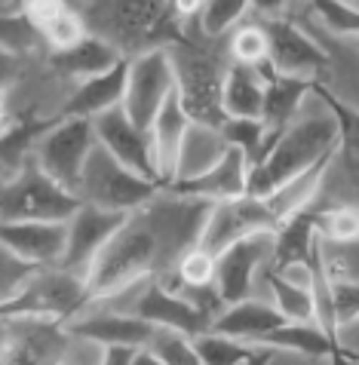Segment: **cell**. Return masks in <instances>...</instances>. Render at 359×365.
Segmentation results:
<instances>
[{
	"mask_svg": "<svg viewBox=\"0 0 359 365\" xmlns=\"http://www.w3.org/2000/svg\"><path fill=\"white\" fill-rule=\"evenodd\" d=\"M338 133H341V129H338V117L329 105V98L323 96L320 83H313L301 110L283 126V133L273 141L268 157H264L258 166H252L249 194L270 197L285 181H292L295 175L313 169L320 160H325L335 150Z\"/></svg>",
	"mask_w": 359,
	"mask_h": 365,
	"instance_id": "6da1fadb",
	"label": "cell"
},
{
	"mask_svg": "<svg viewBox=\"0 0 359 365\" xmlns=\"http://www.w3.org/2000/svg\"><path fill=\"white\" fill-rule=\"evenodd\" d=\"M172 56V68H176V83L188 114L200 123L221 126L228 114H224V77L233 58L228 53V37H209L203 34L197 19L181 22V31L172 37L166 46Z\"/></svg>",
	"mask_w": 359,
	"mask_h": 365,
	"instance_id": "7a4b0ae2",
	"label": "cell"
},
{
	"mask_svg": "<svg viewBox=\"0 0 359 365\" xmlns=\"http://www.w3.org/2000/svg\"><path fill=\"white\" fill-rule=\"evenodd\" d=\"M89 34L114 43L126 58L153 46H169L181 31L169 0H71Z\"/></svg>",
	"mask_w": 359,
	"mask_h": 365,
	"instance_id": "3957f363",
	"label": "cell"
},
{
	"mask_svg": "<svg viewBox=\"0 0 359 365\" xmlns=\"http://www.w3.org/2000/svg\"><path fill=\"white\" fill-rule=\"evenodd\" d=\"M166 270L163 261V246L153 225L141 209L129 212L117 233L105 242V249L96 255L86 273L89 298H108L114 292L132 286V282L151 277V273Z\"/></svg>",
	"mask_w": 359,
	"mask_h": 365,
	"instance_id": "277c9868",
	"label": "cell"
},
{
	"mask_svg": "<svg viewBox=\"0 0 359 365\" xmlns=\"http://www.w3.org/2000/svg\"><path fill=\"white\" fill-rule=\"evenodd\" d=\"M80 206V194L56 181L34 157L4 178L0 190V221H71Z\"/></svg>",
	"mask_w": 359,
	"mask_h": 365,
	"instance_id": "5b68a950",
	"label": "cell"
},
{
	"mask_svg": "<svg viewBox=\"0 0 359 365\" xmlns=\"http://www.w3.org/2000/svg\"><path fill=\"white\" fill-rule=\"evenodd\" d=\"M163 185L148 175H141L132 166L120 163L111 150L101 145L92 148V154L84 166V178H80V200L92 202V206L111 209V212H136L157 194Z\"/></svg>",
	"mask_w": 359,
	"mask_h": 365,
	"instance_id": "8992f818",
	"label": "cell"
},
{
	"mask_svg": "<svg viewBox=\"0 0 359 365\" xmlns=\"http://www.w3.org/2000/svg\"><path fill=\"white\" fill-rule=\"evenodd\" d=\"M320 89L329 98L341 133H338V145L332 150L329 163H325L320 194H316L310 209H325V206H356L359 209V108L332 96L323 83Z\"/></svg>",
	"mask_w": 359,
	"mask_h": 365,
	"instance_id": "52a82bcc",
	"label": "cell"
},
{
	"mask_svg": "<svg viewBox=\"0 0 359 365\" xmlns=\"http://www.w3.org/2000/svg\"><path fill=\"white\" fill-rule=\"evenodd\" d=\"M86 277L68 267H40L37 277L19 292L13 301H0L4 317H49L71 322L89 304Z\"/></svg>",
	"mask_w": 359,
	"mask_h": 365,
	"instance_id": "ba28073f",
	"label": "cell"
},
{
	"mask_svg": "<svg viewBox=\"0 0 359 365\" xmlns=\"http://www.w3.org/2000/svg\"><path fill=\"white\" fill-rule=\"evenodd\" d=\"M98 145L96 120L65 114L59 117L53 126L40 135L34 148V160L44 166L56 181H61L68 190L80 194V178H84V166Z\"/></svg>",
	"mask_w": 359,
	"mask_h": 365,
	"instance_id": "9c48e42d",
	"label": "cell"
},
{
	"mask_svg": "<svg viewBox=\"0 0 359 365\" xmlns=\"http://www.w3.org/2000/svg\"><path fill=\"white\" fill-rule=\"evenodd\" d=\"M176 86H178L176 68H172V56L166 46H153L141 56H132L123 110H126L141 129H151V123L160 114V108L176 93Z\"/></svg>",
	"mask_w": 359,
	"mask_h": 365,
	"instance_id": "30bf717a",
	"label": "cell"
},
{
	"mask_svg": "<svg viewBox=\"0 0 359 365\" xmlns=\"http://www.w3.org/2000/svg\"><path fill=\"white\" fill-rule=\"evenodd\" d=\"M270 37V65L280 74L304 77V80H320L325 65H329V53L295 16H273L261 19Z\"/></svg>",
	"mask_w": 359,
	"mask_h": 365,
	"instance_id": "8fae6325",
	"label": "cell"
},
{
	"mask_svg": "<svg viewBox=\"0 0 359 365\" xmlns=\"http://www.w3.org/2000/svg\"><path fill=\"white\" fill-rule=\"evenodd\" d=\"M276 249V230H261L252 237H243L231 242L228 249L218 252V273H215V286L228 304H237L243 298H252L255 277L258 270L273 261Z\"/></svg>",
	"mask_w": 359,
	"mask_h": 365,
	"instance_id": "7c38bea8",
	"label": "cell"
},
{
	"mask_svg": "<svg viewBox=\"0 0 359 365\" xmlns=\"http://www.w3.org/2000/svg\"><path fill=\"white\" fill-rule=\"evenodd\" d=\"M261 230H280V225H276L268 200L246 194V197H237V200L215 202L200 242L218 255V252L228 249L231 242H237L243 237H252V233H261Z\"/></svg>",
	"mask_w": 359,
	"mask_h": 365,
	"instance_id": "4fadbf2b",
	"label": "cell"
},
{
	"mask_svg": "<svg viewBox=\"0 0 359 365\" xmlns=\"http://www.w3.org/2000/svg\"><path fill=\"white\" fill-rule=\"evenodd\" d=\"M289 16L298 19V22L307 28V31H310V34L325 46V53H329V65H325L320 83L329 89L332 96H338L341 101H347V105L359 108V46H356V40H353V37H341V34L325 31V28L316 25L298 4L289 6Z\"/></svg>",
	"mask_w": 359,
	"mask_h": 365,
	"instance_id": "5bb4252c",
	"label": "cell"
},
{
	"mask_svg": "<svg viewBox=\"0 0 359 365\" xmlns=\"http://www.w3.org/2000/svg\"><path fill=\"white\" fill-rule=\"evenodd\" d=\"M123 221H126V212H111L84 202L68 221V249L65 258H61V267L86 277L96 255L105 249V242L114 237Z\"/></svg>",
	"mask_w": 359,
	"mask_h": 365,
	"instance_id": "9a60e30c",
	"label": "cell"
},
{
	"mask_svg": "<svg viewBox=\"0 0 359 365\" xmlns=\"http://www.w3.org/2000/svg\"><path fill=\"white\" fill-rule=\"evenodd\" d=\"M96 120V133L98 141L105 145L111 154H114L120 163L132 166L141 175H148L153 181H160V172H157V157H153V141H151V129H141L136 120H132L126 110L120 108H111L105 114L92 117ZM163 185V181H160Z\"/></svg>",
	"mask_w": 359,
	"mask_h": 365,
	"instance_id": "2e32d148",
	"label": "cell"
},
{
	"mask_svg": "<svg viewBox=\"0 0 359 365\" xmlns=\"http://www.w3.org/2000/svg\"><path fill=\"white\" fill-rule=\"evenodd\" d=\"M132 313H138L141 319L153 322V326L181 329V331L193 334V338L212 329V319L206 317V313H203L193 301L178 295V292H169L157 279V273L148 277V282H145V289H141V295L136 301V307H132Z\"/></svg>",
	"mask_w": 359,
	"mask_h": 365,
	"instance_id": "e0dca14e",
	"label": "cell"
},
{
	"mask_svg": "<svg viewBox=\"0 0 359 365\" xmlns=\"http://www.w3.org/2000/svg\"><path fill=\"white\" fill-rule=\"evenodd\" d=\"M0 242L28 261L56 267L68 249V221H0Z\"/></svg>",
	"mask_w": 359,
	"mask_h": 365,
	"instance_id": "ac0fdd59",
	"label": "cell"
},
{
	"mask_svg": "<svg viewBox=\"0 0 359 365\" xmlns=\"http://www.w3.org/2000/svg\"><path fill=\"white\" fill-rule=\"evenodd\" d=\"M71 331L96 338L101 344H136V347H148L151 334H153V322L141 319L138 313H123L114 307H105L98 301H89L84 313H77L68 322Z\"/></svg>",
	"mask_w": 359,
	"mask_h": 365,
	"instance_id": "d6986e66",
	"label": "cell"
},
{
	"mask_svg": "<svg viewBox=\"0 0 359 365\" xmlns=\"http://www.w3.org/2000/svg\"><path fill=\"white\" fill-rule=\"evenodd\" d=\"M249 178H252V163L246 157V150L231 148L209 172H203L197 178H188V181H172V185H163V187L221 202V200H237L249 194Z\"/></svg>",
	"mask_w": 359,
	"mask_h": 365,
	"instance_id": "ffe728a7",
	"label": "cell"
},
{
	"mask_svg": "<svg viewBox=\"0 0 359 365\" xmlns=\"http://www.w3.org/2000/svg\"><path fill=\"white\" fill-rule=\"evenodd\" d=\"M193 123V117L188 114L181 101V93L176 86V93L166 98V105L160 108L157 120L151 123V141H153V157H157V172L163 185H172L176 181V169H178V150L188 126Z\"/></svg>",
	"mask_w": 359,
	"mask_h": 365,
	"instance_id": "44dd1931",
	"label": "cell"
},
{
	"mask_svg": "<svg viewBox=\"0 0 359 365\" xmlns=\"http://www.w3.org/2000/svg\"><path fill=\"white\" fill-rule=\"evenodd\" d=\"M126 83H129V58H120L105 74L80 80L65 105V114L98 117L111 108H120L123 98H126Z\"/></svg>",
	"mask_w": 359,
	"mask_h": 365,
	"instance_id": "7402d4cb",
	"label": "cell"
},
{
	"mask_svg": "<svg viewBox=\"0 0 359 365\" xmlns=\"http://www.w3.org/2000/svg\"><path fill=\"white\" fill-rule=\"evenodd\" d=\"M120 58H126V56H123L114 43H108V40H101L96 34H86L77 46L61 49V53H49V65L65 80H71V83H80V80L105 74Z\"/></svg>",
	"mask_w": 359,
	"mask_h": 365,
	"instance_id": "603a6c76",
	"label": "cell"
},
{
	"mask_svg": "<svg viewBox=\"0 0 359 365\" xmlns=\"http://www.w3.org/2000/svg\"><path fill=\"white\" fill-rule=\"evenodd\" d=\"M283 322H289L283 317V310L276 304L264 301V298H243L237 304H228V310L215 319L212 331L231 334L240 341H261L268 331L280 329Z\"/></svg>",
	"mask_w": 359,
	"mask_h": 365,
	"instance_id": "cb8c5ba5",
	"label": "cell"
},
{
	"mask_svg": "<svg viewBox=\"0 0 359 365\" xmlns=\"http://www.w3.org/2000/svg\"><path fill=\"white\" fill-rule=\"evenodd\" d=\"M264 71V80H268V86H264V123L270 129H283L289 120L298 114L304 98L310 96V89L316 80H304V77H292V74H280L270 58L268 62L258 65Z\"/></svg>",
	"mask_w": 359,
	"mask_h": 365,
	"instance_id": "d4e9b609",
	"label": "cell"
},
{
	"mask_svg": "<svg viewBox=\"0 0 359 365\" xmlns=\"http://www.w3.org/2000/svg\"><path fill=\"white\" fill-rule=\"evenodd\" d=\"M228 150H231V145H228V138H224L221 126L193 120L188 126V133H184L181 150H178L176 181H188V178H197L203 172H209Z\"/></svg>",
	"mask_w": 359,
	"mask_h": 365,
	"instance_id": "484cf974",
	"label": "cell"
},
{
	"mask_svg": "<svg viewBox=\"0 0 359 365\" xmlns=\"http://www.w3.org/2000/svg\"><path fill=\"white\" fill-rule=\"evenodd\" d=\"M264 71L258 65L233 62L224 77V114L228 117H261L264 114Z\"/></svg>",
	"mask_w": 359,
	"mask_h": 365,
	"instance_id": "4316f807",
	"label": "cell"
},
{
	"mask_svg": "<svg viewBox=\"0 0 359 365\" xmlns=\"http://www.w3.org/2000/svg\"><path fill=\"white\" fill-rule=\"evenodd\" d=\"M313 258L323 264L325 277L332 279V286L338 282H350V286H359V237L356 240H325L316 230L313 237Z\"/></svg>",
	"mask_w": 359,
	"mask_h": 365,
	"instance_id": "83f0119b",
	"label": "cell"
},
{
	"mask_svg": "<svg viewBox=\"0 0 359 365\" xmlns=\"http://www.w3.org/2000/svg\"><path fill=\"white\" fill-rule=\"evenodd\" d=\"M228 53L240 65H261L270 58V37L258 16L243 19V22L228 34Z\"/></svg>",
	"mask_w": 359,
	"mask_h": 365,
	"instance_id": "f1b7e54d",
	"label": "cell"
},
{
	"mask_svg": "<svg viewBox=\"0 0 359 365\" xmlns=\"http://www.w3.org/2000/svg\"><path fill=\"white\" fill-rule=\"evenodd\" d=\"M148 350L157 356L160 365H203L200 350L193 334L169 326H153V334L148 341Z\"/></svg>",
	"mask_w": 359,
	"mask_h": 365,
	"instance_id": "f546056e",
	"label": "cell"
},
{
	"mask_svg": "<svg viewBox=\"0 0 359 365\" xmlns=\"http://www.w3.org/2000/svg\"><path fill=\"white\" fill-rule=\"evenodd\" d=\"M197 350H200V359L203 365H233V362H255V347L249 341H240V338H231V334H221V331H203L197 334Z\"/></svg>",
	"mask_w": 359,
	"mask_h": 365,
	"instance_id": "4dcf8cb0",
	"label": "cell"
},
{
	"mask_svg": "<svg viewBox=\"0 0 359 365\" xmlns=\"http://www.w3.org/2000/svg\"><path fill=\"white\" fill-rule=\"evenodd\" d=\"M246 16H252L249 0H206V6H203V13L197 16V22L203 28V34L228 37Z\"/></svg>",
	"mask_w": 359,
	"mask_h": 365,
	"instance_id": "1f68e13d",
	"label": "cell"
},
{
	"mask_svg": "<svg viewBox=\"0 0 359 365\" xmlns=\"http://www.w3.org/2000/svg\"><path fill=\"white\" fill-rule=\"evenodd\" d=\"M316 218V230L325 240H356L359 237V209L356 206H325L310 209Z\"/></svg>",
	"mask_w": 359,
	"mask_h": 365,
	"instance_id": "d6a6232c",
	"label": "cell"
},
{
	"mask_svg": "<svg viewBox=\"0 0 359 365\" xmlns=\"http://www.w3.org/2000/svg\"><path fill=\"white\" fill-rule=\"evenodd\" d=\"M44 264L28 261L25 255L4 246V261H0V301H13L31 279L37 277V270Z\"/></svg>",
	"mask_w": 359,
	"mask_h": 365,
	"instance_id": "836d02e7",
	"label": "cell"
},
{
	"mask_svg": "<svg viewBox=\"0 0 359 365\" xmlns=\"http://www.w3.org/2000/svg\"><path fill=\"white\" fill-rule=\"evenodd\" d=\"M332 338H335V359L359 362V313L338 319Z\"/></svg>",
	"mask_w": 359,
	"mask_h": 365,
	"instance_id": "e575fe53",
	"label": "cell"
},
{
	"mask_svg": "<svg viewBox=\"0 0 359 365\" xmlns=\"http://www.w3.org/2000/svg\"><path fill=\"white\" fill-rule=\"evenodd\" d=\"M138 350L136 344H105V365H136Z\"/></svg>",
	"mask_w": 359,
	"mask_h": 365,
	"instance_id": "d590c367",
	"label": "cell"
},
{
	"mask_svg": "<svg viewBox=\"0 0 359 365\" xmlns=\"http://www.w3.org/2000/svg\"><path fill=\"white\" fill-rule=\"evenodd\" d=\"M169 6H172V16H176L178 22H191V19H197L203 13L206 0H169Z\"/></svg>",
	"mask_w": 359,
	"mask_h": 365,
	"instance_id": "8d00e7d4",
	"label": "cell"
},
{
	"mask_svg": "<svg viewBox=\"0 0 359 365\" xmlns=\"http://www.w3.org/2000/svg\"><path fill=\"white\" fill-rule=\"evenodd\" d=\"M344 4H350V6H356V9H359V0H344Z\"/></svg>",
	"mask_w": 359,
	"mask_h": 365,
	"instance_id": "74e56055",
	"label": "cell"
},
{
	"mask_svg": "<svg viewBox=\"0 0 359 365\" xmlns=\"http://www.w3.org/2000/svg\"><path fill=\"white\" fill-rule=\"evenodd\" d=\"M353 40H356V46H359V37H353Z\"/></svg>",
	"mask_w": 359,
	"mask_h": 365,
	"instance_id": "f35d334b",
	"label": "cell"
}]
</instances>
